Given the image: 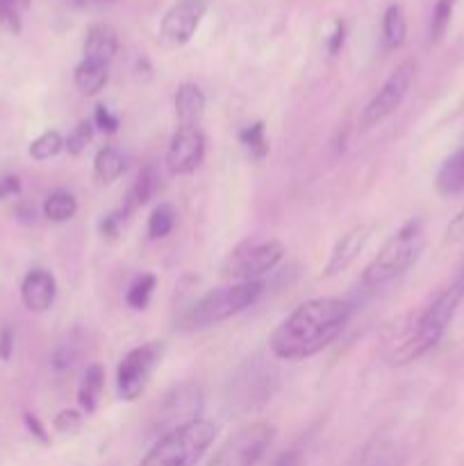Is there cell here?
I'll return each instance as SVG.
<instances>
[{
  "label": "cell",
  "instance_id": "cell-14",
  "mask_svg": "<svg viewBox=\"0 0 464 466\" xmlns=\"http://www.w3.org/2000/svg\"><path fill=\"white\" fill-rule=\"evenodd\" d=\"M55 296H57V282L53 273L45 268H32L21 282V299L30 312L44 314L53 308Z\"/></svg>",
  "mask_w": 464,
  "mask_h": 466
},
{
  "label": "cell",
  "instance_id": "cell-6",
  "mask_svg": "<svg viewBox=\"0 0 464 466\" xmlns=\"http://www.w3.org/2000/svg\"><path fill=\"white\" fill-rule=\"evenodd\" d=\"M276 440V426L267 421L250 423L227 437L205 466H255Z\"/></svg>",
  "mask_w": 464,
  "mask_h": 466
},
{
  "label": "cell",
  "instance_id": "cell-9",
  "mask_svg": "<svg viewBox=\"0 0 464 466\" xmlns=\"http://www.w3.org/2000/svg\"><path fill=\"white\" fill-rule=\"evenodd\" d=\"M417 62L414 59H405L398 66L391 71V76L382 82V86L378 89V94L368 100V105L364 107L362 116H359V127L362 130H371V127L380 126L385 118H389L396 109L400 107V103L408 96L409 86H412L414 77H417Z\"/></svg>",
  "mask_w": 464,
  "mask_h": 466
},
{
  "label": "cell",
  "instance_id": "cell-13",
  "mask_svg": "<svg viewBox=\"0 0 464 466\" xmlns=\"http://www.w3.org/2000/svg\"><path fill=\"white\" fill-rule=\"evenodd\" d=\"M371 235H373V226H368V223H359V226L350 228L348 232H344V235L337 239V244L332 246L323 276L335 278L339 276V273H344L346 268L359 258V253L367 248Z\"/></svg>",
  "mask_w": 464,
  "mask_h": 466
},
{
  "label": "cell",
  "instance_id": "cell-17",
  "mask_svg": "<svg viewBox=\"0 0 464 466\" xmlns=\"http://www.w3.org/2000/svg\"><path fill=\"white\" fill-rule=\"evenodd\" d=\"M157 187H159V176L157 171H155V167H150L148 164V167L141 168L139 176L135 177V182H132L130 189H127L126 200H123V208H121L123 217L127 218L130 214H135L136 209L144 208V205L155 196Z\"/></svg>",
  "mask_w": 464,
  "mask_h": 466
},
{
  "label": "cell",
  "instance_id": "cell-40",
  "mask_svg": "<svg viewBox=\"0 0 464 466\" xmlns=\"http://www.w3.org/2000/svg\"><path fill=\"white\" fill-rule=\"evenodd\" d=\"M116 0H71L76 9H89V7H103V5H112Z\"/></svg>",
  "mask_w": 464,
  "mask_h": 466
},
{
  "label": "cell",
  "instance_id": "cell-21",
  "mask_svg": "<svg viewBox=\"0 0 464 466\" xmlns=\"http://www.w3.org/2000/svg\"><path fill=\"white\" fill-rule=\"evenodd\" d=\"M408 36V21L400 5H389L382 14V44L387 50H398Z\"/></svg>",
  "mask_w": 464,
  "mask_h": 466
},
{
  "label": "cell",
  "instance_id": "cell-19",
  "mask_svg": "<svg viewBox=\"0 0 464 466\" xmlns=\"http://www.w3.org/2000/svg\"><path fill=\"white\" fill-rule=\"evenodd\" d=\"M105 387V369L100 364H91L82 373V380L77 385V405L85 414H94L98 410L100 396Z\"/></svg>",
  "mask_w": 464,
  "mask_h": 466
},
{
  "label": "cell",
  "instance_id": "cell-3",
  "mask_svg": "<svg viewBox=\"0 0 464 466\" xmlns=\"http://www.w3.org/2000/svg\"><path fill=\"white\" fill-rule=\"evenodd\" d=\"M423 248H426L423 223L419 218H412L368 262V267L362 273V285L368 289H378V287L396 280L419 262Z\"/></svg>",
  "mask_w": 464,
  "mask_h": 466
},
{
  "label": "cell",
  "instance_id": "cell-7",
  "mask_svg": "<svg viewBox=\"0 0 464 466\" xmlns=\"http://www.w3.org/2000/svg\"><path fill=\"white\" fill-rule=\"evenodd\" d=\"M285 253V244L277 239L244 241L227 255L223 273L237 282L257 280L264 273L273 271L282 262Z\"/></svg>",
  "mask_w": 464,
  "mask_h": 466
},
{
  "label": "cell",
  "instance_id": "cell-2",
  "mask_svg": "<svg viewBox=\"0 0 464 466\" xmlns=\"http://www.w3.org/2000/svg\"><path fill=\"white\" fill-rule=\"evenodd\" d=\"M464 300V264L458 268L450 285L426 305L421 314L409 319L403 326L391 328V335L387 337L385 358L391 367H403L430 353L439 339L444 337L450 319H453L458 305Z\"/></svg>",
  "mask_w": 464,
  "mask_h": 466
},
{
  "label": "cell",
  "instance_id": "cell-35",
  "mask_svg": "<svg viewBox=\"0 0 464 466\" xmlns=\"http://www.w3.org/2000/svg\"><path fill=\"white\" fill-rule=\"evenodd\" d=\"M126 221V217L121 214V209L118 212H112L107 214V217L100 218L98 228H100V235L107 237V239H114V237L118 235V230H121V223Z\"/></svg>",
  "mask_w": 464,
  "mask_h": 466
},
{
  "label": "cell",
  "instance_id": "cell-24",
  "mask_svg": "<svg viewBox=\"0 0 464 466\" xmlns=\"http://www.w3.org/2000/svg\"><path fill=\"white\" fill-rule=\"evenodd\" d=\"M155 287H157V278H155L153 273H144V276L136 278V280L132 282V285L127 287V291H126L127 308L136 309V312H139V309L148 308L150 299H153Z\"/></svg>",
  "mask_w": 464,
  "mask_h": 466
},
{
  "label": "cell",
  "instance_id": "cell-30",
  "mask_svg": "<svg viewBox=\"0 0 464 466\" xmlns=\"http://www.w3.org/2000/svg\"><path fill=\"white\" fill-rule=\"evenodd\" d=\"M94 132H96L94 121L77 123L76 130H73L71 135L64 139V148H66V153L73 155V157H77V155L85 153V150L89 148L91 141H94Z\"/></svg>",
  "mask_w": 464,
  "mask_h": 466
},
{
  "label": "cell",
  "instance_id": "cell-33",
  "mask_svg": "<svg viewBox=\"0 0 464 466\" xmlns=\"http://www.w3.org/2000/svg\"><path fill=\"white\" fill-rule=\"evenodd\" d=\"M344 41H346V23L335 21L332 23L330 35H328V39H326L328 53H330L332 57H335V55H339L341 48H344Z\"/></svg>",
  "mask_w": 464,
  "mask_h": 466
},
{
  "label": "cell",
  "instance_id": "cell-8",
  "mask_svg": "<svg viewBox=\"0 0 464 466\" xmlns=\"http://www.w3.org/2000/svg\"><path fill=\"white\" fill-rule=\"evenodd\" d=\"M164 355L162 341H148V344L132 349L123 355L116 367V391L118 399L126 403H135L148 387L155 369L159 367Z\"/></svg>",
  "mask_w": 464,
  "mask_h": 466
},
{
  "label": "cell",
  "instance_id": "cell-5",
  "mask_svg": "<svg viewBox=\"0 0 464 466\" xmlns=\"http://www.w3.org/2000/svg\"><path fill=\"white\" fill-rule=\"evenodd\" d=\"M262 291V280L235 282V285L218 287V289L207 291V294L200 296L189 308V312L185 317V326L189 330H205V328L218 326V323L237 317L239 312L248 309L250 305L257 303Z\"/></svg>",
  "mask_w": 464,
  "mask_h": 466
},
{
  "label": "cell",
  "instance_id": "cell-29",
  "mask_svg": "<svg viewBox=\"0 0 464 466\" xmlns=\"http://www.w3.org/2000/svg\"><path fill=\"white\" fill-rule=\"evenodd\" d=\"M30 9V0H0V25L12 35L23 30V12Z\"/></svg>",
  "mask_w": 464,
  "mask_h": 466
},
{
  "label": "cell",
  "instance_id": "cell-28",
  "mask_svg": "<svg viewBox=\"0 0 464 466\" xmlns=\"http://www.w3.org/2000/svg\"><path fill=\"white\" fill-rule=\"evenodd\" d=\"M64 150V137L59 132L48 130L44 135L36 137L30 144V157L36 159V162H45V159L57 157Z\"/></svg>",
  "mask_w": 464,
  "mask_h": 466
},
{
  "label": "cell",
  "instance_id": "cell-36",
  "mask_svg": "<svg viewBox=\"0 0 464 466\" xmlns=\"http://www.w3.org/2000/svg\"><path fill=\"white\" fill-rule=\"evenodd\" d=\"M21 180L14 173H0V200L21 194Z\"/></svg>",
  "mask_w": 464,
  "mask_h": 466
},
{
  "label": "cell",
  "instance_id": "cell-32",
  "mask_svg": "<svg viewBox=\"0 0 464 466\" xmlns=\"http://www.w3.org/2000/svg\"><path fill=\"white\" fill-rule=\"evenodd\" d=\"M94 126L98 127L100 132H105V135H114V132L118 130V116L109 112L107 105H96Z\"/></svg>",
  "mask_w": 464,
  "mask_h": 466
},
{
  "label": "cell",
  "instance_id": "cell-37",
  "mask_svg": "<svg viewBox=\"0 0 464 466\" xmlns=\"http://www.w3.org/2000/svg\"><path fill=\"white\" fill-rule=\"evenodd\" d=\"M23 421H25V428L32 432V437H35V440H39L41 444H48V435H45L44 426H41V421L35 417V414H25V417H23Z\"/></svg>",
  "mask_w": 464,
  "mask_h": 466
},
{
  "label": "cell",
  "instance_id": "cell-27",
  "mask_svg": "<svg viewBox=\"0 0 464 466\" xmlns=\"http://www.w3.org/2000/svg\"><path fill=\"white\" fill-rule=\"evenodd\" d=\"M239 141L255 159H264L268 155L267 127H264L262 121H255L246 126L244 130H239Z\"/></svg>",
  "mask_w": 464,
  "mask_h": 466
},
{
  "label": "cell",
  "instance_id": "cell-38",
  "mask_svg": "<svg viewBox=\"0 0 464 466\" xmlns=\"http://www.w3.org/2000/svg\"><path fill=\"white\" fill-rule=\"evenodd\" d=\"M12 350H14V332L9 330V328H5V330L0 332V360L7 362V360L12 358Z\"/></svg>",
  "mask_w": 464,
  "mask_h": 466
},
{
  "label": "cell",
  "instance_id": "cell-31",
  "mask_svg": "<svg viewBox=\"0 0 464 466\" xmlns=\"http://www.w3.org/2000/svg\"><path fill=\"white\" fill-rule=\"evenodd\" d=\"M82 419L85 417H82V412H77V410H62V412L53 419V426L55 431L62 432V435H76L82 426Z\"/></svg>",
  "mask_w": 464,
  "mask_h": 466
},
{
  "label": "cell",
  "instance_id": "cell-15",
  "mask_svg": "<svg viewBox=\"0 0 464 466\" xmlns=\"http://www.w3.org/2000/svg\"><path fill=\"white\" fill-rule=\"evenodd\" d=\"M118 53V36L105 23H94L86 30L85 46H82V59H91V62L100 64H112V59Z\"/></svg>",
  "mask_w": 464,
  "mask_h": 466
},
{
  "label": "cell",
  "instance_id": "cell-34",
  "mask_svg": "<svg viewBox=\"0 0 464 466\" xmlns=\"http://www.w3.org/2000/svg\"><path fill=\"white\" fill-rule=\"evenodd\" d=\"M444 241L446 244H459V241H464V208L446 226Z\"/></svg>",
  "mask_w": 464,
  "mask_h": 466
},
{
  "label": "cell",
  "instance_id": "cell-1",
  "mask_svg": "<svg viewBox=\"0 0 464 466\" xmlns=\"http://www.w3.org/2000/svg\"><path fill=\"white\" fill-rule=\"evenodd\" d=\"M353 317V303L335 296L305 300L273 330L268 349L277 360L298 362L332 344Z\"/></svg>",
  "mask_w": 464,
  "mask_h": 466
},
{
  "label": "cell",
  "instance_id": "cell-12",
  "mask_svg": "<svg viewBox=\"0 0 464 466\" xmlns=\"http://www.w3.org/2000/svg\"><path fill=\"white\" fill-rule=\"evenodd\" d=\"M205 159V135L200 126H177L166 150V167L173 176H189Z\"/></svg>",
  "mask_w": 464,
  "mask_h": 466
},
{
  "label": "cell",
  "instance_id": "cell-39",
  "mask_svg": "<svg viewBox=\"0 0 464 466\" xmlns=\"http://www.w3.org/2000/svg\"><path fill=\"white\" fill-rule=\"evenodd\" d=\"M14 214H16L18 221L25 223V226H32V223H36V209H35V205L21 203L16 209H14Z\"/></svg>",
  "mask_w": 464,
  "mask_h": 466
},
{
  "label": "cell",
  "instance_id": "cell-4",
  "mask_svg": "<svg viewBox=\"0 0 464 466\" xmlns=\"http://www.w3.org/2000/svg\"><path fill=\"white\" fill-rule=\"evenodd\" d=\"M218 435V426L209 419H194L159 437L139 466H196Z\"/></svg>",
  "mask_w": 464,
  "mask_h": 466
},
{
  "label": "cell",
  "instance_id": "cell-10",
  "mask_svg": "<svg viewBox=\"0 0 464 466\" xmlns=\"http://www.w3.org/2000/svg\"><path fill=\"white\" fill-rule=\"evenodd\" d=\"M200 410H203V390L196 382H182L173 387L159 403L153 423L155 432H162L164 437L166 432L200 419Z\"/></svg>",
  "mask_w": 464,
  "mask_h": 466
},
{
  "label": "cell",
  "instance_id": "cell-26",
  "mask_svg": "<svg viewBox=\"0 0 464 466\" xmlns=\"http://www.w3.org/2000/svg\"><path fill=\"white\" fill-rule=\"evenodd\" d=\"M453 7L455 0H437L435 3V9H432L430 16V27H428V39H430V44H441V39L449 32L450 18H453Z\"/></svg>",
  "mask_w": 464,
  "mask_h": 466
},
{
  "label": "cell",
  "instance_id": "cell-22",
  "mask_svg": "<svg viewBox=\"0 0 464 466\" xmlns=\"http://www.w3.org/2000/svg\"><path fill=\"white\" fill-rule=\"evenodd\" d=\"M44 217L53 223H66L77 214V198L68 189H55L44 200Z\"/></svg>",
  "mask_w": 464,
  "mask_h": 466
},
{
  "label": "cell",
  "instance_id": "cell-41",
  "mask_svg": "<svg viewBox=\"0 0 464 466\" xmlns=\"http://www.w3.org/2000/svg\"><path fill=\"white\" fill-rule=\"evenodd\" d=\"M273 466H300V458L298 453H282Z\"/></svg>",
  "mask_w": 464,
  "mask_h": 466
},
{
  "label": "cell",
  "instance_id": "cell-25",
  "mask_svg": "<svg viewBox=\"0 0 464 466\" xmlns=\"http://www.w3.org/2000/svg\"><path fill=\"white\" fill-rule=\"evenodd\" d=\"M176 221H177V212L173 205L162 203L159 208H155L148 218V239L157 241V239H164V237H168L173 228H176Z\"/></svg>",
  "mask_w": 464,
  "mask_h": 466
},
{
  "label": "cell",
  "instance_id": "cell-11",
  "mask_svg": "<svg viewBox=\"0 0 464 466\" xmlns=\"http://www.w3.org/2000/svg\"><path fill=\"white\" fill-rule=\"evenodd\" d=\"M207 12V0H177L162 16L159 23V39L168 48H182L191 41Z\"/></svg>",
  "mask_w": 464,
  "mask_h": 466
},
{
  "label": "cell",
  "instance_id": "cell-20",
  "mask_svg": "<svg viewBox=\"0 0 464 466\" xmlns=\"http://www.w3.org/2000/svg\"><path fill=\"white\" fill-rule=\"evenodd\" d=\"M109 80V66L100 62H91V59H82L73 73V82H76L77 91L82 96H96L100 89H105Z\"/></svg>",
  "mask_w": 464,
  "mask_h": 466
},
{
  "label": "cell",
  "instance_id": "cell-23",
  "mask_svg": "<svg viewBox=\"0 0 464 466\" xmlns=\"http://www.w3.org/2000/svg\"><path fill=\"white\" fill-rule=\"evenodd\" d=\"M94 171L96 177L100 182H114L123 176L126 171V157H123L121 150H116L114 146H105L96 153L94 159Z\"/></svg>",
  "mask_w": 464,
  "mask_h": 466
},
{
  "label": "cell",
  "instance_id": "cell-18",
  "mask_svg": "<svg viewBox=\"0 0 464 466\" xmlns=\"http://www.w3.org/2000/svg\"><path fill=\"white\" fill-rule=\"evenodd\" d=\"M435 187L441 196L464 194V148L455 150L444 159L435 177Z\"/></svg>",
  "mask_w": 464,
  "mask_h": 466
},
{
  "label": "cell",
  "instance_id": "cell-16",
  "mask_svg": "<svg viewBox=\"0 0 464 466\" xmlns=\"http://www.w3.org/2000/svg\"><path fill=\"white\" fill-rule=\"evenodd\" d=\"M173 103H176V116L180 126H198L205 114L207 100H205L203 89L198 85L185 82V85L177 86Z\"/></svg>",
  "mask_w": 464,
  "mask_h": 466
}]
</instances>
